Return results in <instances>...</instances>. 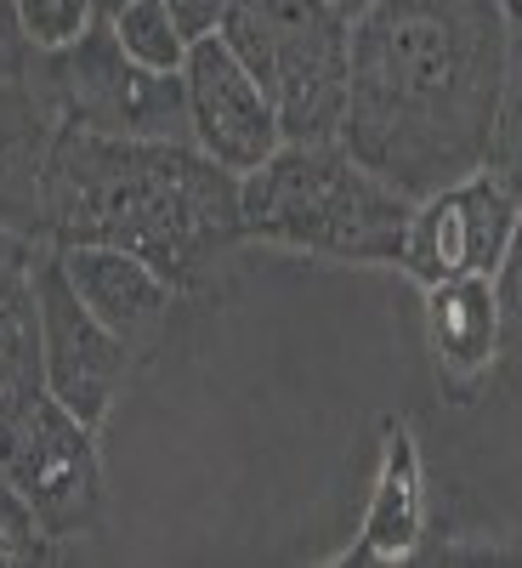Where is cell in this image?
Instances as JSON below:
<instances>
[{
	"label": "cell",
	"mask_w": 522,
	"mask_h": 568,
	"mask_svg": "<svg viewBox=\"0 0 522 568\" xmlns=\"http://www.w3.org/2000/svg\"><path fill=\"white\" fill-rule=\"evenodd\" d=\"M505 34L500 0H369L352 18L347 154L409 200L478 176Z\"/></svg>",
	"instance_id": "1"
},
{
	"label": "cell",
	"mask_w": 522,
	"mask_h": 568,
	"mask_svg": "<svg viewBox=\"0 0 522 568\" xmlns=\"http://www.w3.org/2000/svg\"><path fill=\"white\" fill-rule=\"evenodd\" d=\"M239 240V176L205 149L58 125L45 165V245H114L176 291H194Z\"/></svg>",
	"instance_id": "2"
},
{
	"label": "cell",
	"mask_w": 522,
	"mask_h": 568,
	"mask_svg": "<svg viewBox=\"0 0 522 568\" xmlns=\"http://www.w3.org/2000/svg\"><path fill=\"white\" fill-rule=\"evenodd\" d=\"M245 240H273L290 251L336 256V262H398L414 200L381 182L329 142H278V154L239 176Z\"/></svg>",
	"instance_id": "3"
},
{
	"label": "cell",
	"mask_w": 522,
	"mask_h": 568,
	"mask_svg": "<svg viewBox=\"0 0 522 568\" xmlns=\"http://www.w3.org/2000/svg\"><path fill=\"white\" fill-rule=\"evenodd\" d=\"M216 34L267 91L284 142L341 136L352 18L336 0H227Z\"/></svg>",
	"instance_id": "4"
},
{
	"label": "cell",
	"mask_w": 522,
	"mask_h": 568,
	"mask_svg": "<svg viewBox=\"0 0 522 568\" xmlns=\"http://www.w3.org/2000/svg\"><path fill=\"white\" fill-rule=\"evenodd\" d=\"M34 98L58 125L103 131V136H149V142H194L187 136V91L182 74L142 69L114 40V23L98 18L80 40L58 52H34L29 74Z\"/></svg>",
	"instance_id": "5"
},
{
	"label": "cell",
	"mask_w": 522,
	"mask_h": 568,
	"mask_svg": "<svg viewBox=\"0 0 522 568\" xmlns=\"http://www.w3.org/2000/svg\"><path fill=\"white\" fill-rule=\"evenodd\" d=\"M34 302H40V364H45V393L85 426H103L114 393L131 375V347L91 313L69 273L58 267V251L45 245L34 262Z\"/></svg>",
	"instance_id": "6"
},
{
	"label": "cell",
	"mask_w": 522,
	"mask_h": 568,
	"mask_svg": "<svg viewBox=\"0 0 522 568\" xmlns=\"http://www.w3.org/2000/svg\"><path fill=\"white\" fill-rule=\"evenodd\" d=\"M91 433H98V426H85L80 415H69L52 393H45V404L23 420V433L0 449V471L18 484V495L34 506L40 529L52 540L85 535L98 524L103 460H98Z\"/></svg>",
	"instance_id": "7"
},
{
	"label": "cell",
	"mask_w": 522,
	"mask_h": 568,
	"mask_svg": "<svg viewBox=\"0 0 522 568\" xmlns=\"http://www.w3.org/2000/svg\"><path fill=\"white\" fill-rule=\"evenodd\" d=\"M522 200H511L494 176H465L454 187L414 200L409 233H403V267L432 291L449 278H494L505 262V245L516 233Z\"/></svg>",
	"instance_id": "8"
},
{
	"label": "cell",
	"mask_w": 522,
	"mask_h": 568,
	"mask_svg": "<svg viewBox=\"0 0 522 568\" xmlns=\"http://www.w3.org/2000/svg\"><path fill=\"white\" fill-rule=\"evenodd\" d=\"M182 91H187V136H194V149H205L233 176H250L256 165L278 154L284 142L278 114L267 103V91L256 85V74L227 52L222 34L187 45Z\"/></svg>",
	"instance_id": "9"
},
{
	"label": "cell",
	"mask_w": 522,
	"mask_h": 568,
	"mask_svg": "<svg viewBox=\"0 0 522 568\" xmlns=\"http://www.w3.org/2000/svg\"><path fill=\"white\" fill-rule=\"evenodd\" d=\"M58 267L69 273L74 296L98 313L131 353H154L171 329L176 284L160 278L142 256L114 251V245H52Z\"/></svg>",
	"instance_id": "10"
},
{
	"label": "cell",
	"mask_w": 522,
	"mask_h": 568,
	"mask_svg": "<svg viewBox=\"0 0 522 568\" xmlns=\"http://www.w3.org/2000/svg\"><path fill=\"white\" fill-rule=\"evenodd\" d=\"M45 240L0 227V449L23 420L45 404V364H40V302H34V262Z\"/></svg>",
	"instance_id": "11"
},
{
	"label": "cell",
	"mask_w": 522,
	"mask_h": 568,
	"mask_svg": "<svg viewBox=\"0 0 522 568\" xmlns=\"http://www.w3.org/2000/svg\"><path fill=\"white\" fill-rule=\"evenodd\" d=\"M58 120L29 80H0V227L45 240V165Z\"/></svg>",
	"instance_id": "12"
},
{
	"label": "cell",
	"mask_w": 522,
	"mask_h": 568,
	"mask_svg": "<svg viewBox=\"0 0 522 568\" xmlns=\"http://www.w3.org/2000/svg\"><path fill=\"white\" fill-rule=\"evenodd\" d=\"M500 336V296L489 278H449L432 284V353L454 382L483 375Z\"/></svg>",
	"instance_id": "13"
},
{
	"label": "cell",
	"mask_w": 522,
	"mask_h": 568,
	"mask_svg": "<svg viewBox=\"0 0 522 568\" xmlns=\"http://www.w3.org/2000/svg\"><path fill=\"white\" fill-rule=\"evenodd\" d=\"M483 176H494L511 200H522V29L505 34V69L483 136Z\"/></svg>",
	"instance_id": "14"
},
{
	"label": "cell",
	"mask_w": 522,
	"mask_h": 568,
	"mask_svg": "<svg viewBox=\"0 0 522 568\" xmlns=\"http://www.w3.org/2000/svg\"><path fill=\"white\" fill-rule=\"evenodd\" d=\"M109 23H114V40L125 45V58H136L142 69H160V74H182L187 40L171 23L165 0H125Z\"/></svg>",
	"instance_id": "15"
},
{
	"label": "cell",
	"mask_w": 522,
	"mask_h": 568,
	"mask_svg": "<svg viewBox=\"0 0 522 568\" xmlns=\"http://www.w3.org/2000/svg\"><path fill=\"white\" fill-rule=\"evenodd\" d=\"M18 18L34 40V52H58L98 23V0H18Z\"/></svg>",
	"instance_id": "16"
},
{
	"label": "cell",
	"mask_w": 522,
	"mask_h": 568,
	"mask_svg": "<svg viewBox=\"0 0 522 568\" xmlns=\"http://www.w3.org/2000/svg\"><path fill=\"white\" fill-rule=\"evenodd\" d=\"M45 557H52V535L40 529V517L18 495V484L0 471V562H45Z\"/></svg>",
	"instance_id": "17"
},
{
	"label": "cell",
	"mask_w": 522,
	"mask_h": 568,
	"mask_svg": "<svg viewBox=\"0 0 522 568\" xmlns=\"http://www.w3.org/2000/svg\"><path fill=\"white\" fill-rule=\"evenodd\" d=\"M34 63V40L18 18V0H0V80H23Z\"/></svg>",
	"instance_id": "18"
},
{
	"label": "cell",
	"mask_w": 522,
	"mask_h": 568,
	"mask_svg": "<svg viewBox=\"0 0 522 568\" xmlns=\"http://www.w3.org/2000/svg\"><path fill=\"white\" fill-rule=\"evenodd\" d=\"M165 12H171V23L182 29V40L194 45V40H205V34L222 29L227 0H165Z\"/></svg>",
	"instance_id": "19"
},
{
	"label": "cell",
	"mask_w": 522,
	"mask_h": 568,
	"mask_svg": "<svg viewBox=\"0 0 522 568\" xmlns=\"http://www.w3.org/2000/svg\"><path fill=\"white\" fill-rule=\"evenodd\" d=\"M494 278H500V313H511L516 324H522V216H516V233H511V245H505V262L494 267Z\"/></svg>",
	"instance_id": "20"
},
{
	"label": "cell",
	"mask_w": 522,
	"mask_h": 568,
	"mask_svg": "<svg viewBox=\"0 0 522 568\" xmlns=\"http://www.w3.org/2000/svg\"><path fill=\"white\" fill-rule=\"evenodd\" d=\"M505 7V18H511V29H522V0H500Z\"/></svg>",
	"instance_id": "21"
},
{
	"label": "cell",
	"mask_w": 522,
	"mask_h": 568,
	"mask_svg": "<svg viewBox=\"0 0 522 568\" xmlns=\"http://www.w3.org/2000/svg\"><path fill=\"white\" fill-rule=\"evenodd\" d=\"M336 7H341V12H347V18H358V12H364V7H369V0H336Z\"/></svg>",
	"instance_id": "22"
},
{
	"label": "cell",
	"mask_w": 522,
	"mask_h": 568,
	"mask_svg": "<svg viewBox=\"0 0 522 568\" xmlns=\"http://www.w3.org/2000/svg\"><path fill=\"white\" fill-rule=\"evenodd\" d=\"M120 7H125V0H98V18H114Z\"/></svg>",
	"instance_id": "23"
}]
</instances>
